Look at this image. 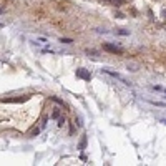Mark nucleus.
<instances>
[{
	"instance_id": "39448f33",
	"label": "nucleus",
	"mask_w": 166,
	"mask_h": 166,
	"mask_svg": "<svg viewBox=\"0 0 166 166\" xmlns=\"http://www.w3.org/2000/svg\"><path fill=\"white\" fill-rule=\"evenodd\" d=\"M126 68H128L130 72H138L139 65H138V63H133V61H130V63H126Z\"/></svg>"
},
{
	"instance_id": "1a4fd4ad",
	"label": "nucleus",
	"mask_w": 166,
	"mask_h": 166,
	"mask_svg": "<svg viewBox=\"0 0 166 166\" xmlns=\"http://www.w3.org/2000/svg\"><path fill=\"white\" fill-rule=\"evenodd\" d=\"M75 123H77V126H83V120H81V116H77V118H75Z\"/></svg>"
},
{
	"instance_id": "4468645a",
	"label": "nucleus",
	"mask_w": 166,
	"mask_h": 166,
	"mask_svg": "<svg viewBox=\"0 0 166 166\" xmlns=\"http://www.w3.org/2000/svg\"><path fill=\"white\" fill-rule=\"evenodd\" d=\"M63 123H65V118H60L58 120V126H63Z\"/></svg>"
},
{
	"instance_id": "6e6552de",
	"label": "nucleus",
	"mask_w": 166,
	"mask_h": 166,
	"mask_svg": "<svg viewBox=\"0 0 166 166\" xmlns=\"http://www.w3.org/2000/svg\"><path fill=\"white\" fill-rule=\"evenodd\" d=\"M46 121H48V116H46V115H43V116H42V125H40V128H45Z\"/></svg>"
},
{
	"instance_id": "f257e3e1",
	"label": "nucleus",
	"mask_w": 166,
	"mask_h": 166,
	"mask_svg": "<svg viewBox=\"0 0 166 166\" xmlns=\"http://www.w3.org/2000/svg\"><path fill=\"white\" fill-rule=\"evenodd\" d=\"M103 50H106V52H110V53H118V55L123 53L121 46H116V45H113V43H103Z\"/></svg>"
},
{
	"instance_id": "9d476101",
	"label": "nucleus",
	"mask_w": 166,
	"mask_h": 166,
	"mask_svg": "<svg viewBox=\"0 0 166 166\" xmlns=\"http://www.w3.org/2000/svg\"><path fill=\"white\" fill-rule=\"evenodd\" d=\"M116 33H118V35H130V32H128V30H123V28H121V30H116Z\"/></svg>"
},
{
	"instance_id": "f03ea898",
	"label": "nucleus",
	"mask_w": 166,
	"mask_h": 166,
	"mask_svg": "<svg viewBox=\"0 0 166 166\" xmlns=\"http://www.w3.org/2000/svg\"><path fill=\"white\" fill-rule=\"evenodd\" d=\"M77 77L81 80H90L92 78V73L88 72L86 68H78V70H77Z\"/></svg>"
},
{
	"instance_id": "0eeeda50",
	"label": "nucleus",
	"mask_w": 166,
	"mask_h": 166,
	"mask_svg": "<svg viewBox=\"0 0 166 166\" xmlns=\"http://www.w3.org/2000/svg\"><path fill=\"white\" fill-rule=\"evenodd\" d=\"M50 100H53V101H55V103H58L60 106H65V108H66V103H65V101H63V100L57 98V96H50Z\"/></svg>"
},
{
	"instance_id": "ddd939ff",
	"label": "nucleus",
	"mask_w": 166,
	"mask_h": 166,
	"mask_svg": "<svg viewBox=\"0 0 166 166\" xmlns=\"http://www.w3.org/2000/svg\"><path fill=\"white\" fill-rule=\"evenodd\" d=\"M60 42H61V43H72L73 40H70V38H60Z\"/></svg>"
},
{
	"instance_id": "f8f14e48",
	"label": "nucleus",
	"mask_w": 166,
	"mask_h": 166,
	"mask_svg": "<svg viewBox=\"0 0 166 166\" xmlns=\"http://www.w3.org/2000/svg\"><path fill=\"white\" fill-rule=\"evenodd\" d=\"M58 116H60V111H58V110H55V111H53V115H52V118H53V120H57Z\"/></svg>"
},
{
	"instance_id": "2eb2a0df",
	"label": "nucleus",
	"mask_w": 166,
	"mask_h": 166,
	"mask_svg": "<svg viewBox=\"0 0 166 166\" xmlns=\"http://www.w3.org/2000/svg\"><path fill=\"white\" fill-rule=\"evenodd\" d=\"M163 15H165V17H166V10H163Z\"/></svg>"
},
{
	"instance_id": "9b49d317",
	"label": "nucleus",
	"mask_w": 166,
	"mask_h": 166,
	"mask_svg": "<svg viewBox=\"0 0 166 166\" xmlns=\"http://www.w3.org/2000/svg\"><path fill=\"white\" fill-rule=\"evenodd\" d=\"M40 130H42V128H33V130H32V136H37V135L40 133Z\"/></svg>"
},
{
	"instance_id": "423d86ee",
	"label": "nucleus",
	"mask_w": 166,
	"mask_h": 166,
	"mask_svg": "<svg viewBox=\"0 0 166 166\" xmlns=\"http://www.w3.org/2000/svg\"><path fill=\"white\" fill-rule=\"evenodd\" d=\"M85 53L88 55V57H90V55H92V57H98V55H100V52H98V50H93V48H92V50H90V48H86V50H85Z\"/></svg>"
},
{
	"instance_id": "dca6fc26",
	"label": "nucleus",
	"mask_w": 166,
	"mask_h": 166,
	"mask_svg": "<svg viewBox=\"0 0 166 166\" xmlns=\"http://www.w3.org/2000/svg\"><path fill=\"white\" fill-rule=\"evenodd\" d=\"M115 2H121V0H115Z\"/></svg>"
},
{
	"instance_id": "7ed1b4c3",
	"label": "nucleus",
	"mask_w": 166,
	"mask_h": 166,
	"mask_svg": "<svg viewBox=\"0 0 166 166\" xmlns=\"http://www.w3.org/2000/svg\"><path fill=\"white\" fill-rule=\"evenodd\" d=\"M27 96H20V98H5L3 101H7V103H20V101H25Z\"/></svg>"
},
{
	"instance_id": "20e7f679",
	"label": "nucleus",
	"mask_w": 166,
	"mask_h": 166,
	"mask_svg": "<svg viewBox=\"0 0 166 166\" xmlns=\"http://www.w3.org/2000/svg\"><path fill=\"white\" fill-rule=\"evenodd\" d=\"M86 143H88V136H86V135H83V136H81V139H80L78 148H80V150H85V148H86Z\"/></svg>"
}]
</instances>
